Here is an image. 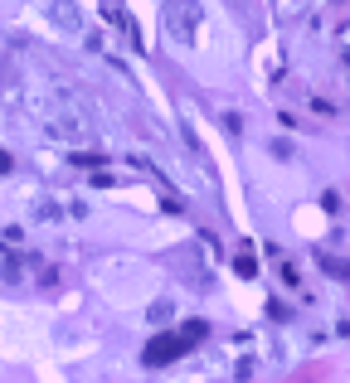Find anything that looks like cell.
<instances>
[{"label":"cell","mask_w":350,"mask_h":383,"mask_svg":"<svg viewBox=\"0 0 350 383\" xmlns=\"http://www.w3.org/2000/svg\"><path fill=\"white\" fill-rule=\"evenodd\" d=\"M190 350V340H185V330L180 335H156L151 345H146V364L151 369H161V364H170V359H180Z\"/></svg>","instance_id":"cell-1"},{"label":"cell","mask_w":350,"mask_h":383,"mask_svg":"<svg viewBox=\"0 0 350 383\" xmlns=\"http://www.w3.org/2000/svg\"><path fill=\"white\" fill-rule=\"evenodd\" d=\"M321 267H326L336 282H350V262H341V257H321Z\"/></svg>","instance_id":"cell-2"},{"label":"cell","mask_w":350,"mask_h":383,"mask_svg":"<svg viewBox=\"0 0 350 383\" xmlns=\"http://www.w3.org/2000/svg\"><path fill=\"white\" fill-rule=\"evenodd\" d=\"M5 170H10V156H5V151H0V175H5Z\"/></svg>","instance_id":"cell-3"}]
</instances>
